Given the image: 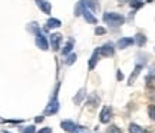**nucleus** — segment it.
I'll return each mask as SVG.
<instances>
[{"label": "nucleus", "instance_id": "obj_18", "mask_svg": "<svg viewBox=\"0 0 155 133\" xmlns=\"http://www.w3.org/2000/svg\"><path fill=\"white\" fill-rule=\"evenodd\" d=\"M83 96H85V89H81V90H79V93H78V96L73 99V102H75V103H79V102L83 99Z\"/></svg>", "mask_w": 155, "mask_h": 133}, {"label": "nucleus", "instance_id": "obj_15", "mask_svg": "<svg viewBox=\"0 0 155 133\" xmlns=\"http://www.w3.org/2000/svg\"><path fill=\"white\" fill-rule=\"evenodd\" d=\"M129 133H145V130L141 126L135 125V123H131L129 125Z\"/></svg>", "mask_w": 155, "mask_h": 133}, {"label": "nucleus", "instance_id": "obj_1", "mask_svg": "<svg viewBox=\"0 0 155 133\" xmlns=\"http://www.w3.org/2000/svg\"><path fill=\"white\" fill-rule=\"evenodd\" d=\"M104 22L108 24V26H112V27H118L125 23V17L119 14V13H105L104 14Z\"/></svg>", "mask_w": 155, "mask_h": 133}, {"label": "nucleus", "instance_id": "obj_6", "mask_svg": "<svg viewBox=\"0 0 155 133\" xmlns=\"http://www.w3.org/2000/svg\"><path fill=\"white\" fill-rule=\"evenodd\" d=\"M111 117H112V109L109 107V106H105V107L102 109L101 116H99L101 123H108L109 120H111Z\"/></svg>", "mask_w": 155, "mask_h": 133}, {"label": "nucleus", "instance_id": "obj_13", "mask_svg": "<svg viewBox=\"0 0 155 133\" xmlns=\"http://www.w3.org/2000/svg\"><path fill=\"white\" fill-rule=\"evenodd\" d=\"M62 129L69 133H73V130L76 129V125H75L72 120H65V122H62Z\"/></svg>", "mask_w": 155, "mask_h": 133}, {"label": "nucleus", "instance_id": "obj_16", "mask_svg": "<svg viewBox=\"0 0 155 133\" xmlns=\"http://www.w3.org/2000/svg\"><path fill=\"white\" fill-rule=\"evenodd\" d=\"M72 47H73V40H71V42H68L66 43V46L63 47V50H62V55H69L71 53V50H72Z\"/></svg>", "mask_w": 155, "mask_h": 133}, {"label": "nucleus", "instance_id": "obj_12", "mask_svg": "<svg viewBox=\"0 0 155 133\" xmlns=\"http://www.w3.org/2000/svg\"><path fill=\"white\" fill-rule=\"evenodd\" d=\"M61 26H62V22L59 19H55V17H50L48 20V23H46V27L48 29H58Z\"/></svg>", "mask_w": 155, "mask_h": 133}, {"label": "nucleus", "instance_id": "obj_9", "mask_svg": "<svg viewBox=\"0 0 155 133\" xmlns=\"http://www.w3.org/2000/svg\"><path fill=\"white\" fill-rule=\"evenodd\" d=\"M135 43V40L131 39V37H122V39L118 40V43H116V47L118 49H127L128 46H131V44Z\"/></svg>", "mask_w": 155, "mask_h": 133}, {"label": "nucleus", "instance_id": "obj_7", "mask_svg": "<svg viewBox=\"0 0 155 133\" xmlns=\"http://www.w3.org/2000/svg\"><path fill=\"white\" fill-rule=\"evenodd\" d=\"M36 5H38V7L43 11L45 14H50V11H52V5H50L49 2H46V0H36Z\"/></svg>", "mask_w": 155, "mask_h": 133}, {"label": "nucleus", "instance_id": "obj_10", "mask_svg": "<svg viewBox=\"0 0 155 133\" xmlns=\"http://www.w3.org/2000/svg\"><path fill=\"white\" fill-rule=\"evenodd\" d=\"M98 59H99V50L96 49V50L94 52V55L91 56V59H89V63H88L89 70H94V69H95L96 63H98Z\"/></svg>", "mask_w": 155, "mask_h": 133}, {"label": "nucleus", "instance_id": "obj_21", "mask_svg": "<svg viewBox=\"0 0 155 133\" xmlns=\"http://www.w3.org/2000/svg\"><path fill=\"white\" fill-rule=\"evenodd\" d=\"M148 97H150L152 102H155V87H150V89H148Z\"/></svg>", "mask_w": 155, "mask_h": 133}, {"label": "nucleus", "instance_id": "obj_23", "mask_svg": "<svg viewBox=\"0 0 155 133\" xmlns=\"http://www.w3.org/2000/svg\"><path fill=\"white\" fill-rule=\"evenodd\" d=\"M108 133H122V132L118 126H111V128L108 129Z\"/></svg>", "mask_w": 155, "mask_h": 133}, {"label": "nucleus", "instance_id": "obj_25", "mask_svg": "<svg viewBox=\"0 0 155 133\" xmlns=\"http://www.w3.org/2000/svg\"><path fill=\"white\" fill-rule=\"evenodd\" d=\"M95 33L98 34V36H99V34H105L106 33V30L104 27H96V30H95Z\"/></svg>", "mask_w": 155, "mask_h": 133}, {"label": "nucleus", "instance_id": "obj_2", "mask_svg": "<svg viewBox=\"0 0 155 133\" xmlns=\"http://www.w3.org/2000/svg\"><path fill=\"white\" fill-rule=\"evenodd\" d=\"M35 42H36V46H38L40 50H48L49 49V43H48V39L45 37V34L39 30V32H36L35 33Z\"/></svg>", "mask_w": 155, "mask_h": 133}, {"label": "nucleus", "instance_id": "obj_19", "mask_svg": "<svg viewBox=\"0 0 155 133\" xmlns=\"http://www.w3.org/2000/svg\"><path fill=\"white\" fill-rule=\"evenodd\" d=\"M142 2L141 0H131V7H134V9H139V7H142Z\"/></svg>", "mask_w": 155, "mask_h": 133}, {"label": "nucleus", "instance_id": "obj_29", "mask_svg": "<svg viewBox=\"0 0 155 133\" xmlns=\"http://www.w3.org/2000/svg\"><path fill=\"white\" fill-rule=\"evenodd\" d=\"M0 133H9V132H6V130H2V132H0Z\"/></svg>", "mask_w": 155, "mask_h": 133}, {"label": "nucleus", "instance_id": "obj_28", "mask_svg": "<svg viewBox=\"0 0 155 133\" xmlns=\"http://www.w3.org/2000/svg\"><path fill=\"white\" fill-rule=\"evenodd\" d=\"M42 119H43V116H38L36 117V122H42Z\"/></svg>", "mask_w": 155, "mask_h": 133}, {"label": "nucleus", "instance_id": "obj_24", "mask_svg": "<svg viewBox=\"0 0 155 133\" xmlns=\"http://www.w3.org/2000/svg\"><path fill=\"white\" fill-rule=\"evenodd\" d=\"M23 133H35V126H28V128H25L22 130Z\"/></svg>", "mask_w": 155, "mask_h": 133}, {"label": "nucleus", "instance_id": "obj_8", "mask_svg": "<svg viewBox=\"0 0 155 133\" xmlns=\"http://www.w3.org/2000/svg\"><path fill=\"white\" fill-rule=\"evenodd\" d=\"M61 42H62V34H59V33L50 34V44H52L53 50L61 49Z\"/></svg>", "mask_w": 155, "mask_h": 133}, {"label": "nucleus", "instance_id": "obj_20", "mask_svg": "<svg viewBox=\"0 0 155 133\" xmlns=\"http://www.w3.org/2000/svg\"><path fill=\"white\" fill-rule=\"evenodd\" d=\"M148 115H150V117L152 120H155V105H151L148 107Z\"/></svg>", "mask_w": 155, "mask_h": 133}, {"label": "nucleus", "instance_id": "obj_4", "mask_svg": "<svg viewBox=\"0 0 155 133\" xmlns=\"http://www.w3.org/2000/svg\"><path fill=\"white\" fill-rule=\"evenodd\" d=\"M58 110H59V102H58V99H56V96H55V99H52V102L46 106L43 115L45 116H52V115L58 113Z\"/></svg>", "mask_w": 155, "mask_h": 133}, {"label": "nucleus", "instance_id": "obj_22", "mask_svg": "<svg viewBox=\"0 0 155 133\" xmlns=\"http://www.w3.org/2000/svg\"><path fill=\"white\" fill-rule=\"evenodd\" d=\"M73 133H89V130L86 128H82V126H76V129L73 130Z\"/></svg>", "mask_w": 155, "mask_h": 133}, {"label": "nucleus", "instance_id": "obj_5", "mask_svg": "<svg viewBox=\"0 0 155 133\" xmlns=\"http://www.w3.org/2000/svg\"><path fill=\"white\" fill-rule=\"evenodd\" d=\"M99 55L104 56V57H111V56H114V53H115V49H114V46H112V43H106L104 44L102 47H99Z\"/></svg>", "mask_w": 155, "mask_h": 133}, {"label": "nucleus", "instance_id": "obj_14", "mask_svg": "<svg viewBox=\"0 0 155 133\" xmlns=\"http://www.w3.org/2000/svg\"><path fill=\"white\" fill-rule=\"evenodd\" d=\"M134 40H135V43L138 44L139 47H142V46L147 43V37H145L142 33H138L137 36H135V39H134Z\"/></svg>", "mask_w": 155, "mask_h": 133}, {"label": "nucleus", "instance_id": "obj_11", "mask_svg": "<svg viewBox=\"0 0 155 133\" xmlns=\"http://www.w3.org/2000/svg\"><path fill=\"white\" fill-rule=\"evenodd\" d=\"M142 67H144L142 65H137V66H135L132 74H131V78H129V80H128V84H134V80L139 76V73H141V70H142Z\"/></svg>", "mask_w": 155, "mask_h": 133}, {"label": "nucleus", "instance_id": "obj_17", "mask_svg": "<svg viewBox=\"0 0 155 133\" xmlns=\"http://www.w3.org/2000/svg\"><path fill=\"white\" fill-rule=\"evenodd\" d=\"M75 60H76V55H75V53H71V55L66 57L65 63H66L68 66H71V65H73V63H75Z\"/></svg>", "mask_w": 155, "mask_h": 133}, {"label": "nucleus", "instance_id": "obj_27", "mask_svg": "<svg viewBox=\"0 0 155 133\" xmlns=\"http://www.w3.org/2000/svg\"><path fill=\"white\" fill-rule=\"evenodd\" d=\"M122 79H124V76H122L121 70H118V80H122Z\"/></svg>", "mask_w": 155, "mask_h": 133}, {"label": "nucleus", "instance_id": "obj_3", "mask_svg": "<svg viewBox=\"0 0 155 133\" xmlns=\"http://www.w3.org/2000/svg\"><path fill=\"white\" fill-rule=\"evenodd\" d=\"M82 14H83V17H85V20L88 23H91V24H95V23L98 22V19L94 16V13L89 9L88 3H85V0H83V6H82Z\"/></svg>", "mask_w": 155, "mask_h": 133}, {"label": "nucleus", "instance_id": "obj_26", "mask_svg": "<svg viewBox=\"0 0 155 133\" xmlns=\"http://www.w3.org/2000/svg\"><path fill=\"white\" fill-rule=\"evenodd\" d=\"M38 133H52V129L50 128H43V129H40Z\"/></svg>", "mask_w": 155, "mask_h": 133}, {"label": "nucleus", "instance_id": "obj_30", "mask_svg": "<svg viewBox=\"0 0 155 133\" xmlns=\"http://www.w3.org/2000/svg\"><path fill=\"white\" fill-rule=\"evenodd\" d=\"M151 2H152V0H148V3H151Z\"/></svg>", "mask_w": 155, "mask_h": 133}]
</instances>
